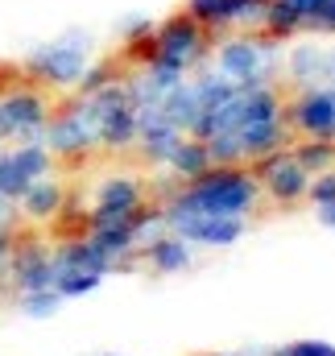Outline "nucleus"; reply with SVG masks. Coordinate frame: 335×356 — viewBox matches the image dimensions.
Returning <instances> with one entry per match:
<instances>
[{
	"mask_svg": "<svg viewBox=\"0 0 335 356\" xmlns=\"http://www.w3.org/2000/svg\"><path fill=\"white\" fill-rule=\"evenodd\" d=\"M261 203V186L249 166H211L203 178L174 182L162 195V211L182 216H240L249 220Z\"/></svg>",
	"mask_w": 335,
	"mask_h": 356,
	"instance_id": "obj_1",
	"label": "nucleus"
},
{
	"mask_svg": "<svg viewBox=\"0 0 335 356\" xmlns=\"http://www.w3.org/2000/svg\"><path fill=\"white\" fill-rule=\"evenodd\" d=\"M87 63H91V38L83 29H71L63 38H50V42L33 46L21 58V71H25V79L33 88L63 95V91H75V83L83 79V71H87Z\"/></svg>",
	"mask_w": 335,
	"mask_h": 356,
	"instance_id": "obj_2",
	"label": "nucleus"
},
{
	"mask_svg": "<svg viewBox=\"0 0 335 356\" xmlns=\"http://www.w3.org/2000/svg\"><path fill=\"white\" fill-rule=\"evenodd\" d=\"M42 145L50 149L54 162H87L99 149V120H95V104L91 95H71L67 104L54 108Z\"/></svg>",
	"mask_w": 335,
	"mask_h": 356,
	"instance_id": "obj_3",
	"label": "nucleus"
},
{
	"mask_svg": "<svg viewBox=\"0 0 335 356\" xmlns=\"http://www.w3.org/2000/svg\"><path fill=\"white\" fill-rule=\"evenodd\" d=\"M207 54H211V33L203 25H195L186 13H178V17L162 21V25H154V38L145 42V58L141 63L190 75V71H199L207 63Z\"/></svg>",
	"mask_w": 335,
	"mask_h": 356,
	"instance_id": "obj_4",
	"label": "nucleus"
},
{
	"mask_svg": "<svg viewBox=\"0 0 335 356\" xmlns=\"http://www.w3.org/2000/svg\"><path fill=\"white\" fill-rule=\"evenodd\" d=\"M281 67V42L265 38V33H232L228 42L215 46V71L240 88L249 83H273Z\"/></svg>",
	"mask_w": 335,
	"mask_h": 356,
	"instance_id": "obj_5",
	"label": "nucleus"
},
{
	"mask_svg": "<svg viewBox=\"0 0 335 356\" xmlns=\"http://www.w3.org/2000/svg\"><path fill=\"white\" fill-rule=\"evenodd\" d=\"M50 116H54L50 91L33 83H13L0 91V141H13V145L42 141Z\"/></svg>",
	"mask_w": 335,
	"mask_h": 356,
	"instance_id": "obj_6",
	"label": "nucleus"
},
{
	"mask_svg": "<svg viewBox=\"0 0 335 356\" xmlns=\"http://www.w3.org/2000/svg\"><path fill=\"white\" fill-rule=\"evenodd\" d=\"M108 273H112L108 261L91 249V241H87L83 232H79V236H67V241L54 245V294H58L63 302H67V298H83V294H91V290H99Z\"/></svg>",
	"mask_w": 335,
	"mask_h": 356,
	"instance_id": "obj_7",
	"label": "nucleus"
},
{
	"mask_svg": "<svg viewBox=\"0 0 335 356\" xmlns=\"http://www.w3.org/2000/svg\"><path fill=\"white\" fill-rule=\"evenodd\" d=\"M91 104H95V120H99V149H108V154L133 149L137 145V104L124 88V79L95 91Z\"/></svg>",
	"mask_w": 335,
	"mask_h": 356,
	"instance_id": "obj_8",
	"label": "nucleus"
},
{
	"mask_svg": "<svg viewBox=\"0 0 335 356\" xmlns=\"http://www.w3.org/2000/svg\"><path fill=\"white\" fill-rule=\"evenodd\" d=\"M145 207V186L137 175H108L95 195H91V207L83 216V228H112V224H129L137 220Z\"/></svg>",
	"mask_w": 335,
	"mask_h": 356,
	"instance_id": "obj_9",
	"label": "nucleus"
},
{
	"mask_svg": "<svg viewBox=\"0 0 335 356\" xmlns=\"http://www.w3.org/2000/svg\"><path fill=\"white\" fill-rule=\"evenodd\" d=\"M286 129L298 137H315V141H335V83L319 88H298L286 99Z\"/></svg>",
	"mask_w": 335,
	"mask_h": 356,
	"instance_id": "obj_10",
	"label": "nucleus"
},
{
	"mask_svg": "<svg viewBox=\"0 0 335 356\" xmlns=\"http://www.w3.org/2000/svg\"><path fill=\"white\" fill-rule=\"evenodd\" d=\"M4 282L13 294H33V290H54V245H46L42 236H21L8 253Z\"/></svg>",
	"mask_w": 335,
	"mask_h": 356,
	"instance_id": "obj_11",
	"label": "nucleus"
},
{
	"mask_svg": "<svg viewBox=\"0 0 335 356\" xmlns=\"http://www.w3.org/2000/svg\"><path fill=\"white\" fill-rule=\"evenodd\" d=\"M162 224H166V232L182 236L190 249H232L249 232V220H240V216H182V211H162Z\"/></svg>",
	"mask_w": 335,
	"mask_h": 356,
	"instance_id": "obj_12",
	"label": "nucleus"
},
{
	"mask_svg": "<svg viewBox=\"0 0 335 356\" xmlns=\"http://www.w3.org/2000/svg\"><path fill=\"white\" fill-rule=\"evenodd\" d=\"M252 178L261 186V195H269L273 203L290 207V203H302L307 199V186H311V175L294 162L290 149H277L261 162H252Z\"/></svg>",
	"mask_w": 335,
	"mask_h": 356,
	"instance_id": "obj_13",
	"label": "nucleus"
},
{
	"mask_svg": "<svg viewBox=\"0 0 335 356\" xmlns=\"http://www.w3.org/2000/svg\"><path fill=\"white\" fill-rule=\"evenodd\" d=\"M265 4L269 0H186V17L215 38L232 29H261Z\"/></svg>",
	"mask_w": 335,
	"mask_h": 356,
	"instance_id": "obj_14",
	"label": "nucleus"
},
{
	"mask_svg": "<svg viewBox=\"0 0 335 356\" xmlns=\"http://www.w3.org/2000/svg\"><path fill=\"white\" fill-rule=\"evenodd\" d=\"M281 67H286V75H290L294 88L335 83V46L298 42V46H290V54H281Z\"/></svg>",
	"mask_w": 335,
	"mask_h": 356,
	"instance_id": "obj_15",
	"label": "nucleus"
},
{
	"mask_svg": "<svg viewBox=\"0 0 335 356\" xmlns=\"http://www.w3.org/2000/svg\"><path fill=\"white\" fill-rule=\"evenodd\" d=\"M67 211V186L58 182V175L38 178L21 199H17V220L29 224V228H46L54 220H63Z\"/></svg>",
	"mask_w": 335,
	"mask_h": 356,
	"instance_id": "obj_16",
	"label": "nucleus"
},
{
	"mask_svg": "<svg viewBox=\"0 0 335 356\" xmlns=\"http://www.w3.org/2000/svg\"><path fill=\"white\" fill-rule=\"evenodd\" d=\"M182 137H186V133H178L162 112H137V145H133V149L141 154L145 166L166 170L170 154H174V145H178Z\"/></svg>",
	"mask_w": 335,
	"mask_h": 356,
	"instance_id": "obj_17",
	"label": "nucleus"
},
{
	"mask_svg": "<svg viewBox=\"0 0 335 356\" xmlns=\"http://www.w3.org/2000/svg\"><path fill=\"white\" fill-rule=\"evenodd\" d=\"M137 261H145V266L154 269V273H182V269H190L195 261V249L182 241V236H174V232H158L154 241H145L141 249H137Z\"/></svg>",
	"mask_w": 335,
	"mask_h": 356,
	"instance_id": "obj_18",
	"label": "nucleus"
},
{
	"mask_svg": "<svg viewBox=\"0 0 335 356\" xmlns=\"http://www.w3.org/2000/svg\"><path fill=\"white\" fill-rule=\"evenodd\" d=\"M211 170V154H207V145L199 141V137H182L178 145H174V154H170L166 162V175L174 182H190V178H203Z\"/></svg>",
	"mask_w": 335,
	"mask_h": 356,
	"instance_id": "obj_19",
	"label": "nucleus"
},
{
	"mask_svg": "<svg viewBox=\"0 0 335 356\" xmlns=\"http://www.w3.org/2000/svg\"><path fill=\"white\" fill-rule=\"evenodd\" d=\"M294 162L307 170V175H323V170H335V141H315V137H302L294 149Z\"/></svg>",
	"mask_w": 335,
	"mask_h": 356,
	"instance_id": "obj_20",
	"label": "nucleus"
},
{
	"mask_svg": "<svg viewBox=\"0 0 335 356\" xmlns=\"http://www.w3.org/2000/svg\"><path fill=\"white\" fill-rule=\"evenodd\" d=\"M120 79V71H116V63L112 58H91L83 71V79L75 83V91L71 95H95V91H104L108 83H116Z\"/></svg>",
	"mask_w": 335,
	"mask_h": 356,
	"instance_id": "obj_21",
	"label": "nucleus"
},
{
	"mask_svg": "<svg viewBox=\"0 0 335 356\" xmlns=\"http://www.w3.org/2000/svg\"><path fill=\"white\" fill-rule=\"evenodd\" d=\"M17 307L25 319H54L63 311V298L54 290H33V294H17Z\"/></svg>",
	"mask_w": 335,
	"mask_h": 356,
	"instance_id": "obj_22",
	"label": "nucleus"
},
{
	"mask_svg": "<svg viewBox=\"0 0 335 356\" xmlns=\"http://www.w3.org/2000/svg\"><path fill=\"white\" fill-rule=\"evenodd\" d=\"M120 38H124V46H145V42L154 38V17L137 13V17L120 21Z\"/></svg>",
	"mask_w": 335,
	"mask_h": 356,
	"instance_id": "obj_23",
	"label": "nucleus"
},
{
	"mask_svg": "<svg viewBox=\"0 0 335 356\" xmlns=\"http://www.w3.org/2000/svg\"><path fill=\"white\" fill-rule=\"evenodd\" d=\"M307 199H311V207H319V203H332V199H335V170H323V175L311 178V186H307Z\"/></svg>",
	"mask_w": 335,
	"mask_h": 356,
	"instance_id": "obj_24",
	"label": "nucleus"
},
{
	"mask_svg": "<svg viewBox=\"0 0 335 356\" xmlns=\"http://www.w3.org/2000/svg\"><path fill=\"white\" fill-rule=\"evenodd\" d=\"M13 245H17V224H0V282H4V266H8Z\"/></svg>",
	"mask_w": 335,
	"mask_h": 356,
	"instance_id": "obj_25",
	"label": "nucleus"
},
{
	"mask_svg": "<svg viewBox=\"0 0 335 356\" xmlns=\"http://www.w3.org/2000/svg\"><path fill=\"white\" fill-rule=\"evenodd\" d=\"M315 220H319L323 228H335V199H332V203H319V207H315Z\"/></svg>",
	"mask_w": 335,
	"mask_h": 356,
	"instance_id": "obj_26",
	"label": "nucleus"
},
{
	"mask_svg": "<svg viewBox=\"0 0 335 356\" xmlns=\"http://www.w3.org/2000/svg\"><path fill=\"white\" fill-rule=\"evenodd\" d=\"M215 356H252V353H215Z\"/></svg>",
	"mask_w": 335,
	"mask_h": 356,
	"instance_id": "obj_27",
	"label": "nucleus"
},
{
	"mask_svg": "<svg viewBox=\"0 0 335 356\" xmlns=\"http://www.w3.org/2000/svg\"><path fill=\"white\" fill-rule=\"evenodd\" d=\"M0 145H4V141H0Z\"/></svg>",
	"mask_w": 335,
	"mask_h": 356,
	"instance_id": "obj_28",
	"label": "nucleus"
}]
</instances>
